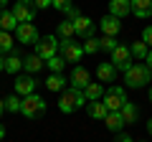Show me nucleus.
<instances>
[{
	"instance_id": "nucleus-2",
	"label": "nucleus",
	"mask_w": 152,
	"mask_h": 142,
	"mask_svg": "<svg viewBox=\"0 0 152 142\" xmlns=\"http://www.w3.org/2000/svg\"><path fill=\"white\" fill-rule=\"evenodd\" d=\"M86 102V97H84V91H79V89H66V91H61V99H58V109L64 112V114H71V112H76L79 107H84Z\"/></svg>"
},
{
	"instance_id": "nucleus-42",
	"label": "nucleus",
	"mask_w": 152,
	"mask_h": 142,
	"mask_svg": "<svg viewBox=\"0 0 152 142\" xmlns=\"http://www.w3.org/2000/svg\"><path fill=\"white\" fill-rule=\"evenodd\" d=\"M5 3H8V0H0V8H5Z\"/></svg>"
},
{
	"instance_id": "nucleus-37",
	"label": "nucleus",
	"mask_w": 152,
	"mask_h": 142,
	"mask_svg": "<svg viewBox=\"0 0 152 142\" xmlns=\"http://www.w3.org/2000/svg\"><path fill=\"white\" fill-rule=\"evenodd\" d=\"M145 61H147V64H145V66H147V69H150V71H152V48H150V53H147V59H145Z\"/></svg>"
},
{
	"instance_id": "nucleus-10",
	"label": "nucleus",
	"mask_w": 152,
	"mask_h": 142,
	"mask_svg": "<svg viewBox=\"0 0 152 142\" xmlns=\"http://www.w3.org/2000/svg\"><path fill=\"white\" fill-rule=\"evenodd\" d=\"M15 36H18V41H20V43H38V41H41L38 28L33 26V23H18Z\"/></svg>"
},
{
	"instance_id": "nucleus-36",
	"label": "nucleus",
	"mask_w": 152,
	"mask_h": 142,
	"mask_svg": "<svg viewBox=\"0 0 152 142\" xmlns=\"http://www.w3.org/2000/svg\"><path fill=\"white\" fill-rule=\"evenodd\" d=\"M114 142H134V140H132L129 135H122V132H119V135H117V140H114Z\"/></svg>"
},
{
	"instance_id": "nucleus-21",
	"label": "nucleus",
	"mask_w": 152,
	"mask_h": 142,
	"mask_svg": "<svg viewBox=\"0 0 152 142\" xmlns=\"http://www.w3.org/2000/svg\"><path fill=\"white\" fill-rule=\"evenodd\" d=\"M86 112H89L91 119H104V117L109 114V109H107V104H104V102H89L86 104Z\"/></svg>"
},
{
	"instance_id": "nucleus-29",
	"label": "nucleus",
	"mask_w": 152,
	"mask_h": 142,
	"mask_svg": "<svg viewBox=\"0 0 152 142\" xmlns=\"http://www.w3.org/2000/svg\"><path fill=\"white\" fill-rule=\"evenodd\" d=\"M46 66H48V69L53 71V74H61V71H64V66H66V61L61 59L58 53H56V56H51V59L46 61Z\"/></svg>"
},
{
	"instance_id": "nucleus-35",
	"label": "nucleus",
	"mask_w": 152,
	"mask_h": 142,
	"mask_svg": "<svg viewBox=\"0 0 152 142\" xmlns=\"http://www.w3.org/2000/svg\"><path fill=\"white\" fill-rule=\"evenodd\" d=\"M33 3H36L38 10H43V8H51V0H33Z\"/></svg>"
},
{
	"instance_id": "nucleus-43",
	"label": "nucleus",
	"mask_w": 152,
	"mask_h": 142,
	"mask_svg": "<svg viewBox=\"0 0 152 142\" xmlns=\"http://www.w3.org/2000/svg\"><path fill=\"white\" fill-rule=\"evenodd\" d=\"M150 102H152V86H150Z\"/></svg>"
},
{
	"instance_id": "nucleus-33",
	"label": "nucleus",
	"mask_w": 152,
	"mask_h": 142,
	"mask_svg": "<svg viewBox=\"0 0 152 142\" xmlns=\"http://www.w3.org/2000/svg\"><path fill=\"white\" fill-rule=\"evenodd\" d=\"M142 41L147 43V48H152V26H147L145 31H142Z\"/></svg>"
},
{
	"instance_id": "nucleus-32",
	"label": "nucleus",
	"mask_w": 152,
	"mask_h": 142,
	"mask_svg": "<svg viewBox=\"0 0 152 142\" xmlns=\"http://www.w3.org/2000/svg\"><path fill=\"white\" fill-rule=\"evenodd\" d=\"M64 13H66V15H69V20H76V18L81 15V10H79V8H76V5H74V3H71V5H69V8H66V10H64Z\"/></svg>"
},
{
	"instance_id": "nucleus-39",
	"label": "nucleus",
	"mask_w": 152,
	"mask_h": 142,
	"mask_svg": "<svg viewBox=\"0 0 152 142\" xmlns=\"http://www.w3.org/2000/svg\"><path fill=\"white\" fill-rule=\"evenodd\" d=\"M3 137H5V127L0 124V140H3Z\"/></svg>"
},
{
	"instance_id": "nucleus-14",
	"label": "nucleus",
	"mask_w": 152,
	"mask_h": 142,
	"mask_svg": "<svg viewBox=\"0 0 152 142\" xmlns=\"http://www.w3.org/2000/svg\"><path fill=\"white\" fill-rule=\"evenodd\" d=\"M99 28L104 31V36H114V38H117V33L122 31V20L114 18V15H104L102 20H99Z\"/></svg>"
},
{
	"instance_id": "nucleus-7",
	"label": "nucleus",
	"mask_w": 152,
	"mask_h": 142,
	"mask_svg": "<svg viewBox=\"0 0 152 142\" xmlns=\"http://www.w3.org/2000/svg\"><path fill=\"white\" fill-rule=\"evenodd\" d=\"M58 56L66 61V64H69V61H74V64H76V61H81L84 48L76 43L74 38H71V41H61V43H58Z\"/></svg>"
},
{
	"instance_id": "nucleus-24",
	"label": "nucleus",
	"mask_w": 152,
	"mask_h": 142,
	"mask_svg": "<svg viewBox=\"0 0 152 142\" xmlns=\"http://www.w3.org/2000/svg\"><path fill=\"white\" fill-rule=\"evenodd\" d=\"M20 69H23V59H20L18 53H10V56L5 59V69H3V71H5V74H13V76H15V74H18Z\"/></svg>"
},
{
	"instance_id": "nucleus-4",
	"label": "nucleus",
	"mask_w": 152,
	"mask_h": 142,
	"mask_svg": "<svg viewBox=\"0 0 152 142\" xmlns=\"http://www.w3.org/2000/svg\"><path fill=\"white\" fill-rule=\"evenodd\" d=\"M104 104H107V109L109 112H119L122 109V104L127 102V91L124 86H109L107 91H104Z\"/></svg>"
},
{
	"instance_id": "nucleus-34",
	"label": "nucleus",
	"mask_w": 152,
	"mask_h": 142,
	"mask_svg": "<svg viewBox=\"0 0 152 142\" xmlns=\"http://www.w3.org/2000/svg\"><path fill=\"white\" fill-rule=\"evenodd\" d=\"M69 5H71V0H51V8H56V10H66Z\"/></svg>"
},
{
	"instance_id": "nucleus-28",
	"label": "nucleus",
	"mask_w": 152,
	"mask_h": 142,
	"mask_svg": "<svg viewBox=\"0 0 152 142\" xmlns=\"http://www.w3.org/2000/svg\"><path fill=\"white\" fill-rule=\"evenodd\" d=\"M20 102H23V99L18 97V94H10V97L5 99V112H10V114H18V112H20Z\"/></svg>"
},
{
	"instance_id": "nucleus-12",
	"label": "nucleus",
	"mask_w": 152,
	"mask_h": 142,
	"mask_svg": "<svg viewBox=\"0 0 152 142\" xmlns=\"http://www.w3.org/2000/svg\"><path fill=\"white\" fill-rule=\"evenodd\" d=\"M132 13V0H109V15L114 18H127Z\"/></svg>"
},
{
	"instance_id": "nucleus-6",
	"label": "nucleus",
	"mask_w": 152,
	"mask_h": 142,
	"mask_svg": "<svg viewBox=\"0 0 152 142\" xmlns=\"http://www.w3.org/2000/svg\"><path fill=\"white\" fill-rule=\"evenodd\" d=\"M58 43H61V41L56 38V36H43V38L36 43V56H38V59H43V61H48L51 56L58 53Z\"/></svg>"
},
{
	"instance_id": "nucleus-9",
	"label": "nucleus",
	"mask_w": 152,
	"mask_h": 142,
	"mask_svg": "<svg viewBox=\"0 0 152 142\" xmlns=\"http://www.w3.org/2000/svg\"><path fill=\"white\" fill-rule=\"evenodd\" d=\"M71 89H79V91H84V89L91 84V74H89L84 66H74V71H71V79H69Z\"/></svg>"
},
{
	"instance_id": "nucleus-11",
	"label": "nucleus",
	"mask_w": 152,
	"mask_h": 142,
	"mask_svg": "<svg viewBox=\"0 0 152 142\" xmlns=\"http://www.w3.org/2000/svg\"><path fill=\"white\" fill-rule=\"evenodd\" d=\"M74 33H76V36H81L84 41H86V38H94V33H96V26H94L91 18L79 15V18L74 20Z\"/></svg>"
},
{
	"instance_id": "nucleus-30",
	"label": "nucleus",
	"mask_w": 152,
	"mask_h": 142,
	"mask_svg": "<svg viewBox=\"0 0 152 142\" xmlns=\"http://www.w3.org/2000/svg\"><path fill=\"white\" fill-rule=\"evenodd\" d=\"M81 48H84V53H96V51H102V43H99L96 36H94V38H86V41H84Z\"/></svg>"
},
{
	"instance_id": "nucleus-17",
	"label": "nucleus",
	"mask_w": 152,
	"mask_h": 142,
	"mask_svg": "<svg viewBox=\"0 0 152 142\" xmlns=\"http://www.w3.org/2000/svg\"><path fill=\"white\" fill-rule=\"evenodd\" d=\"M119 114H122V122H124V124H134L137 117H140V109H137L132 102H124L122 109H119Z\"/></svg>"
},
{
	"instance_id": "nucleus-13",
	"label": "nucleus",
	"mask_w": 152,
	"mask_h": 142,
	"mask_svg": "<svg viewBox=\"0 0 152 142\" xmlns=\"http://www.w3.org/2000/svg\"><path fill=\"white\" fill-rule=\"evenodd\" d=\"M36 91V79L28 74V76H15V94L18 97H28V94Z\"/></svg>"
},
{
	"instance_id": "nucleus-3",
	"label": "nucleus",
	"mask_w": 152,
	"mask_h": 142,
	"mask_svg": "<svg viewBox=\"0 0 152 142\" xmlns=\"http://www.w3.org/2000/svg\"><path fill=\"white\" fill-rule=\"evenodd\" d=\"M46 112V102L38 94H28V97H23L20 102V114L28 117V119H36V117H41Z\"/></svg>"
},
{
	"instance_id": "nucleus-16",
	"label": "nucleus",
	"mask_w": 152,
	"mask_h": 142,
	"mask_svg": "<svg viewBox=\"0 0 152 142\" xmlns=\"http://www.w3.org/2000/svg\"><path fill=\"white\" fill-rule=\"evenodd\" d=\"M132 15L152 18V0H132Z\"/></svg>"
},
{
	"instance_id": "nucleus-40",
	"label": "nucleus",
	"mask_w": 152,
	"mask_h": 142,
	"mask_svg": "<svg viewBox=\"0 0 152 142\" xmlns=\"http://www.w3.org/2000/svg\"><path fill=\"white\" fill-rule=\"evenodd\" d=\"M5 69V59H3V56H0V71Z\"/></svg>"
},
{
	"instance_id": "nucleus-1",
	"label": "nucleus",
	"mask_w": 152,
	"mask_h": 142,
	"mask_svg": "<svg viewBox=\"0 0 152 142\" xmlns=\"http://www.w3.org/2000/svg\"><path fill=\"white\" fill-rule=\"evenodd\" d=\"M152 79V71L147 69L145 64H132L129 69L124 71V84L129 89H140V86H147V81Z\"/></svg>"
},
{
	"instance_id": "nucleus-41",
	"label": "nucleus",
	"mask_w": 152,
	"mask_h": 142,
	"mask_svg": "<svg viewBox=\"0 0 152 142\" xmlns=\"http://www.w3.org/2000/svg\"><path fill=\"white\" fill-rule=\"evenodd\" d=\"M147 132H150V135H152V119L147 122Z\"/></svg>"
},
{
	"instance_id": "nucleus-38",
	"label": "nucleus",
	"mask_w": 152,
	"mask_h": 142,
	"mask_svg": "<svg viewBox=\"0 0 152 142\" xmlns=\"http://www.w3.org/2000/svg\"><path fill=\"white\" fill-rule=\"evenodd\" d=\"M3 112H5V99H0V117H3Z\"/></svg>"
},
{
	"instance_id": "nucleus-27",
	"label": "nucleus",
	"mask_w": 152,
	"mask_h": 142,
	"mask_svg": "<svg viewBox=\"0 0 152 142\" xmlns=\"http://www.w3.org/2000/svg\"><path fill=\"white\" fill-rule=\"evenodd\" d=\"M13 46H15V43H13L10 33H8V31H0V56H3V53H10Z\"/></svg>"
},
{
	"instance_id": "nucleus-23",
	"label": "nucleus",
	"mask_w": 152,
	"mask_h": 142,
	"mask_svg": "<svg viewBox=\"0 0 152 142\" xmlns=\"http://www.w3.org/2000/svg\"><path fill=\"white\" fill-rule=\"evenodd\" d=\"M56 33H58V41H71L76 36L74 33V20H61L58 28H56Z\"/></svg>"
},
{
	"instance_id": "nucleus-19",
	"label": "nucleus",
	"mask_w": 152,
	"mask_h": 142,
	"mask_svg": "<svg viewBox=\"0 0 152 142\" xmlns=\"http://www.w3.org/2000/svg\"><path fill=\"white\" fill-rule=\"evenodd\" d=\"M18 28V20L13 15V10H5V8H0V31H15Z\"/></svg>"
},
{
	"instance_id": "nucleus-15",
	"label": "nucleus",
	"mask_w": 152,
	"mask_h": 142,
	"mask_svg": "<svg viewBox=\"0 0 152 142\" xmlns=\"http://www.w3.org/2000/svg\"><path fill=\"white\" fill-rule=\"evenodd\" d=\"M96 79L99 81H117V69L112 66V61H102L96 66Z\"/></svg>"
},
{
	"instance_id": "nucleus-22",
	"label": "nucleus",
	"mask_w": 152,
	"mask_h": 142,
	"mask_svg": "<svg viewBox=\"0 0 152 142\" xmlns=\"http://www.w3.org/2000/svg\"><path fill=\"white\" fill-rule=\"evenodd\" d=\"M104 122H107V130H109V132H117V135H119L122 127H124V122H122V114H119V112H109V114L104 117Z\"/></svg>"
},
{
	"instance_id": "nucleus-8",
	"label": "nucleus",
	"mask_w": 152,
	"mask_h": 142,
	"mask_svg": "<svg viewBox=\"0 0 152 142\" xmlns=\"http://www.w3.org/2000/svg\"><path fill=\"white\" fill-rule=\"evenodd\" d=\"M112 66L117 71H127L132 66V53L127 46H117V48L112 51Z\"/></svg>"
},
{
	"instance_id": "nucleus-26",
	"label": "nucleus",
	"mask_w": 152,
	"mask_h": 142,
	"mask_svg": "<svg viewBox=\"0 0 152 142\" xmlns=\"http://www.w3.org/2000/svg\"><path fill=\"white\" fill-rule=\"evenodd\" d=\"M46 86H48L51 91H64V86H66V79L61 76V74H51V76L46 79Z\"/></svg>"
},
{
	"instance_id": "nucleus-25",
	"label": "nucleus",
	"mask_w": 152,
	"mask_h": 142,
	"mask_svg": "<svg viewBox=\"0 0 152 142\" xmlns=\"http://www.w3.org/2000/svg\"><path fill=\"white\" fill-rule=\"evenodd\" d=\"M129 53L134 56V59L145 61V59H147V53H150V48H147V43H145V41H134V43L129 46Z\"/></svg>"
},
{
	"instance_id": "nucleus-18",
	"label": "nucleus",
	"mask_w": 152,
	"mask_h": 142,
	"mask_svg": "<svg viewBox=\"0 0 152 142\" xmlns=\"http://www.w3.org/2000/svg\"><path fill=\"white\" fill-rule=\"evenodd\" d=\"M104 91H107V89H104L99 81H91L86 89H84V97H86V102H102V99H104Z\"/></svg>"
},
{
	"instance_id": "nucleus-20",
	"label": "nucleus",
	"mask_w": 152,
	"mask_h": 142,
	"mask_svg": "<svg viewBox=\"0 0 152 142\" xmlns=\"http://www.w3.org/2000/svg\"><path fill=\"white\" fill-rule=\"evenodd\" d=\"M43 66H46V61H43V59H38L36 53H33V56H26V59H23V69H26L31 76H33V74H38V71L43 69Z\"/></svg>"
},
{
	"instance_id": "nucleus-31",
	"label": "nucleus",
	"mask_w": 152,
	"mask_h": 142,
	"mask_svg": "<svg viewBox=\"0 0 152 142\" xmlns=\"http://www.w3.org/2000/svg\"><path fill=\"white\" fill-rule=\"evenodd\" d=\"M99 43H102V51H109V53H112V51L119 46L114 36H104V38H99Z\"/></svg>"
},
{
	"instance_id": "nucleus-5",
	"label": "nucleus",
	"mask_w": 152,
	"mask_h": 142,
	"mask_svg": "<svg viewBox=\"0 0 152 142\" xmlns=\"http://www.w3.org/2000/svg\"><path fill=\"white\" fill-rule=\"evenodd\" d=\"M36 3L33 0H15V5H13V15H15L18 23H31L36 20Z\"/></svg>"
}]
</instances>
